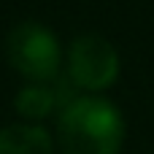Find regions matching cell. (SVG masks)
Here are the masks:
<instances>
[{
	"instance_id": "cell-1",
	"label": "cell",
	"mask_w": 154,
	"mask_h": 154,
	"mask_svg": "<svg viewBox=\"0 0 154 154\" xmlns=\"http://www.w3.org/2000/svg\"><path fill=\"white\" fill-rule=\"evenodd\" d=\"M57 141L62 154H119L125 116L100 95H79L57 116Z\"/></svg>"
},
{
	"instance_id": "cell-2",
	"label": "cell",
	"mask_w": 154,
	"mask_h": 154,
	"mask_svg": "<svg viewBox=\"0 0 154 154\" xmlns=\"http://www.w3.org/2000/svg\"><path fill=\"white\" fill-rule=\"evenodd\" d=\"M5 54L16 73H22L30 84H49L60 76V41L41 22H19L11 27L5 38Z\"/></svg>"
},
{
	"instance_id": "cell-3",
	"label": "cell",
	"mask_w": 154,
	"mask_h": 154,
	"mask_svg": "<svg viewBox=\"0 0 154 154\" xmlns=\"http://www.w3.org/2000/svg\"><path fill=\"white\" fill-rule=\"evenodd\" d=\"M76 89L100 92L108 89L119 76V54L114 43L100 32H81L68 49V73Z\"/></svg>"
},
{
	"instance_id": "cell-4",
	"label": "cell",
	"mask_w": 154,
	"mask_h": 154,
	"mask_svg": "<svg viewBox=\"0 0 154 154\" xmlns=\"http://www.w3.org/2000/svg\"><path fill=\"white\" fill-rule=\"evenodd\" d=\"M73 89L76 87L68 76H57L49 84H27L16 92L14 108H16L19 116H24L30 122H38V119H46L49 114H54L57 108L62 111L70 100H76L79 95Z\"/></svg>"
},
{
	"instance_id": "cell-5",
	"label": "cell",
	"mask_w": 154,
	"mask_h": 154,
	"mask_svg": "<svg viewBox=\"0 0 154 154\" xmlns=\"http://www.w3.org/2000/svg\"><path fill=\"white\" fill-rule=\"evenodd\" d=\"M0 154H54V141L41 125H8L0 130Z\"/></svg>"
}]
</instances>
